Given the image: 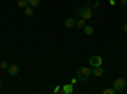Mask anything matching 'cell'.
I'll list each match as a JSON object with an SVG mask.
<instances>
[{
    "label": "cell",
    "mask_w": 127,
    "mask_h": 94,
    "mask_svg": "<svg viewBox=\"0 0 127 94\" xmlns=\"http://www.w3.org/2000/svg\"><path fill=\"white\" fill-rule=\"evenodd\" d=\"M54 93H55V94L61 93V87H60V85H56V87H55V89H54Z\"/></svg>",
    "instance_id": "e0dca14e"
},
{
    "label": "cell",
    "mask_w": 127,
    "mask_h": 94,
    "mask_svg": "<svg viewBox=\"0 0 127 94\" xmlns=\"http://www.w3.org/2000/svg\"><path fill=\"white\" fill-rule=\"evenodd\" d=\"M125 87H126V80L123 79V78H118L117 80L114 81V84H113V88L117 90V92H121V90H123L125 89Z\"/></svg>",
    "instance_id": "3957f363"
},
{
    "label": "cell",
    "mask_w": 127,
    "mask_h": 94,
    "mask_svg": "<svg viewBox=\"0 0 127 94\" xmlns=\"http://www.w3.org/2000/svg\"><path fill=\"white\" fill-rule=\"evenodd\" d=\"M120 3H121L122 5H127V0H120Z\"/></svg>",
    "instance_id": "ac0fdd59"
},
{
    "label": "cell",
    "mask_w": 127,
    "mask_h": 94,
    "mask_svg": "<svg viewBox=\"0 0 127 94\" xmlns=\"http://www.w3.org/2000/svg\"><path fill=\"white\" fill-rule=\"evenodd\" d=\"M8 71H9V75H17L19 72V66L18 65H9Z\"/></svg>",
    "instance_id": "52a82bcc"
},
{
    "label": "cell",
    "mask_w": 127,
    "mask_h": 94,
    "mask_svg": "<svg viewBox=\"0 0 127 94\" xmlns=\"http://www.w3.org/2000/svg\"><path fill=\"white\" fill-rule=\"evenodd\" d=\"M123 31H125V32H127V22L123 24Z\"/></svg>",
    "instance_id": "d6986e66"
},
{
    "label": "cell",
    "mask_w": 127,
    "mask_h": 94,
    "mask_svg": "<svg viewBox=\"0 0 127 94\" xmlns=\"http://www.w3.org/2000/svg\"><path fill=\"white\" fill-rule=\"evenodd\" d=\"M24 13H26L27 17H32V15L34 14V12H33V6H31V5L26 6V8H24Z\"/></svg>",
    "instance_id": "8fae6325"
},
{
    "label": "cell",
    "mask_w": 127,
    "mask_h": 94,
    "mask_svg": "<svg viewBox=\"0 0 127 94\" xmlns=\"http://www.w3.org/2000/svg\"><path fill=\"white\" fill-rule=\"evenodd\" d=\"M92 14H93V10H92V8L90 6H84L83 9H81V14H80V17L83 18V19H90L92 18Z\"/></svg>",
    "instance_id": "277c9868"
},
{
    "label": "cell",
    "mask_w": 127,
    "mask_h": 94,
    "mask_svg": "<svg viewBox=\"0 0 127 94\" xmlns=\"http://www.w3.org/2000/svg\"><path fill=\"white\" fill-rule=\"evenodd\" d=\"M76 80H78V79H75V78H72V79H71V83H72V84H75V83H76Z\"/></svg>",
    "instance_id": "ffe728a7"
},
{
    "label": "cell",
    "mask_w": 127,
    "mask_h": 94,
    "mask_svg": "<svg viewBox=\"0 0 127 94\" xmlns=\"http://www.w3.org/2000/svg\"><path fill=\"white\" fill-rule=\"evenodd\" d=\"M93 33H94V28H93V26H90V24H85V27H84V34L92 36Z\"/></svg>",
    "instance_id": "9c48e42d"
},
{
    "label": "cell",
    "mask_w": 127,
    "mask_h": 94,
    "mask_svg": "<svg viewBox=\"0 0 127 94\" xmlns=\"http://www.w3.org/2000/svg\"><path fill=\"white\" fill-rule=\"evenodd\" d=\"M93 75V70L87 67V66H81L78 70V80L80 81H87L89 79V76Z\"/></svg>",
    "instance_id": "6da1fadb"
},
{
    "label": "cell",
    "mask_w": 127,
    "mask_h": 94,
    "mask_svg": "<svg viewBox=\"0 0 127 94\" xmlns=\"http://www.w3.org/2000/svg\"><path fill=\"white\" fill-rule=\"evenodd\" d=\"M84 6H90V3H89V1H87L85 4H84Z\"/></svg>",
    "instance_id": "44dd1931"
},
{
    "label": "cell",
    "mask_w": 127,
    "mask_h": 94,
    "mask_svg": "<svg viewBox=\"0 0 127 94\" xmlns=\"http://www.w3.org/2000/svg\"><path fill=\"white\" fill-rule=\"evenodd\" d=\"M17 5H18L19 8L24 9L26 6L29 5V1H28V0H17Z\"/></svg>",
    "instance_id": "30bf717a"
},
{
    "label": "cell",
    "mask_w": 127,
    "mask_h": 94,
    "mask_svg": "<svg viewBox=\"0 0 127 94\" xmlns=\"http://www.w3.org/2000/svg\"><path fill=\"white\" fill-rule=\"evenodd\" d=\"M80 14H81V9L80 8L74 9V17H80Z\"/></svg>",
    "instance_id": "2e32d148"
},
{
    "label": "cell",
    "mask_w": 127,
    "mask_h": 94,
    "mask_svg": "<svg viewBox=\"0 0 127 94\" xmlns=\"http://www.w3.org/2000/svg\"><path fill=\"white\" fill-rule=\"evenodd\" d=\"M116 92H117V90H116L114 88H108V89L103 90V94H114Z\"/></svg>",
    "instance_id": "4fadbf2b"
},
{
    "label": "cell",
    "mask_w": 127,
    "mask_h": 94,
    "mask_svg": "<svg viewBox=\"0 0 127 94\" xmlns=\"http://www.w3.org/2000/svg\"><path fill=\"white\" fill-rule=\"evenodd\" d=\"M65 27L66 28H74L76 26V19H75V17H70V18H67L66 20H65Z\"/></svg>",
    "instance_id": "8992f818"
},
{
    "label": "cell",
    "mask_w": 127,
    "mask_h": 94,
    "mask_svg": "<svg viewBox=\"0 0 127 94\" xmlns=\"http://www.w3.org/2000/svg\"><path fill=\"white\" fill-rule=\"evenodd\" d=\"M76 27L78 28H84L85 27V19H80V20H76Z\"/></svg>",
    "instance_id": "7c38bea8"
},
{
    "label": "cell",
    "mask_w": 127,
    "mask_h": 94,
    "mask_svg": "<svg viewBox=\"0 0 127 94\" xmlns=\"http://www.w3.org/2000/svg\"><path fill=\"white\" fill-rule=\"evenodd\" d=\"M61 93L62 94H71V93H74V84L72 83H70V84H65L61 88Z\"/></svg>",
    "instance_id": "5b68a950"
},
{
    "label": "cell",
    "mask_w": 127,
    "mask_h": 94,
    "mask_svg": "<svg viewBox=\"0 0 127 94\" xmlns=\"http://www.w3.org/2000/svg\"><path fill=\"white\" fill-rule=\"evenodd\" d=\"M89 65H92V67H98L103 65V59L99 55H93L89 59Z\"/></svg>",
    "instance_id": "7a4b0ae2"
},
{
    "label": "cell",
    "mask_w": 127,
    "mask_h": 94,
    "mask_svg": "<svg viewBox=\"0 0 127 94\" xmlns=\"http://www.w3.org/2000/svg\"><path fill=\"white\" fill-rule=\"evenodd\" d=\"M28 1H29V5L31 6H33V8H36V6H38L39 5V0H28Z\"/></svg>",
    "instance_id": "5bb4252c"
},
{
    "label": "cell",
    "mask_w": 127,
    "mask_h": 94,
    "mask_svg": "<svg viewBox=\"0 0 127 94\" xmlns=\"http://www.w3.org/2000/svg\"><path fill=\"white\" fill-rule=\"evenodd\" d=\"M0 67H1V69H8L9 67V62L6 60L1 61V62H0Z\"/></svg>",
    "instance_id": "9a60e30c"
},
{
    "label": "cell",
    "mask_w": 127,
    "mask_h": 94,
    "mask_svg": "<svg viewBox=\"0 0 127 94\" xmlns=\"http://www.w3.org/2000/svg\"><path fill=\"white\" fill-rule=\"evenodd\" d=\"M104 74V69L102 66H98V67H93V75L100 78L102 75Z\"/></svg>",
    "instance_id": "ba28073f"
},
{
    "label": "cell",
    "mask_w": 127,
    "mask_h": 94,
    "mask_svg": "<svg viewBox=\"0 0 127 94\" xmlns=\"http://www.w3.org/2000/svg\"><path fill=\"white\" fill-rule=\"evenodd\" d=\"M0 87H1V80H0Z\"/></svg>",
    "instance_id": "7402d4cb"
}]
</instances>
